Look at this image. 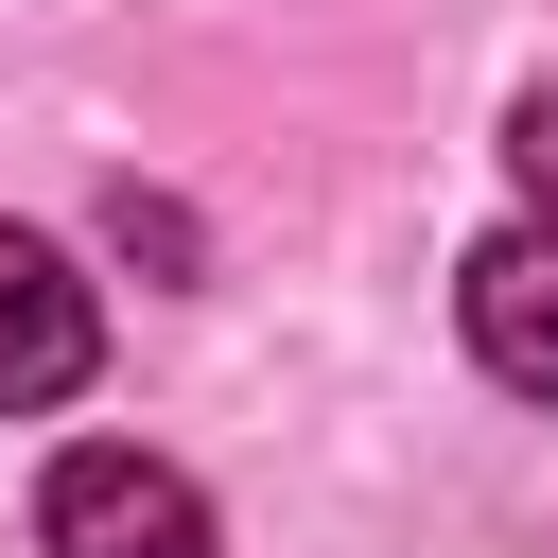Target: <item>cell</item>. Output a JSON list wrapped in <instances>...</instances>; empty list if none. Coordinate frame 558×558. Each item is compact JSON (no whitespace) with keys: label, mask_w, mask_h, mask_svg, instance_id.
Segmentation results:
<instances>
[{"label":"cell","mask_w":558,"mask_h":558,"mask_svg":"<svg viewBox=\"0 0 558 558\" xmlns=\"http://www.w3.org/2000/svg\"><path fill=\"white\" fill-rule=\"evenodd\" d=\"M35 541H52V558H227V541H209V488H192L174 453H122V436L52 453Z\"/></svg>","instance_id":"cell-1"},{"label":"cell","mask_w":558,"mask_h":558,"mask_svg":"<svg viewBox=\"0 0 558 558\" xmlns=\"http://www.w3.org/2000/svg\"><path fill=\"white\" fill-rule=\"evenodd\" d=\"M105 366V296L35 244V227H0V418H35V401H70Z\"/></svg>","instance_id":"cell-2"},{"label":"cell","mask_w":558,"mask_h":558,"mask_svg":"<svg viewBox=\"0 0 558 558\" xmlns=\"http://www.w3.org/2000/svg\"><path fill=\"white\" fill-rule=\"evenodd\" d=\"M453 314H471V366H488L506 401H558V227H506V244H471Z\"/></svg>","instance_id":"cell-3"},{"label":"cell","mask_w":558,"mask_h":558,"mask_svg":"<svg viewBox=\"0 0 558 558\" xmlns=\"http://www.w3.org/2000/svg\"><path fill=\"white\" fill-rule=\"evenodd\" d=\"M506 174H523V227H558V87L506 105Z\"/></svg>","instance_id":"cell-4"}]
</instances>
